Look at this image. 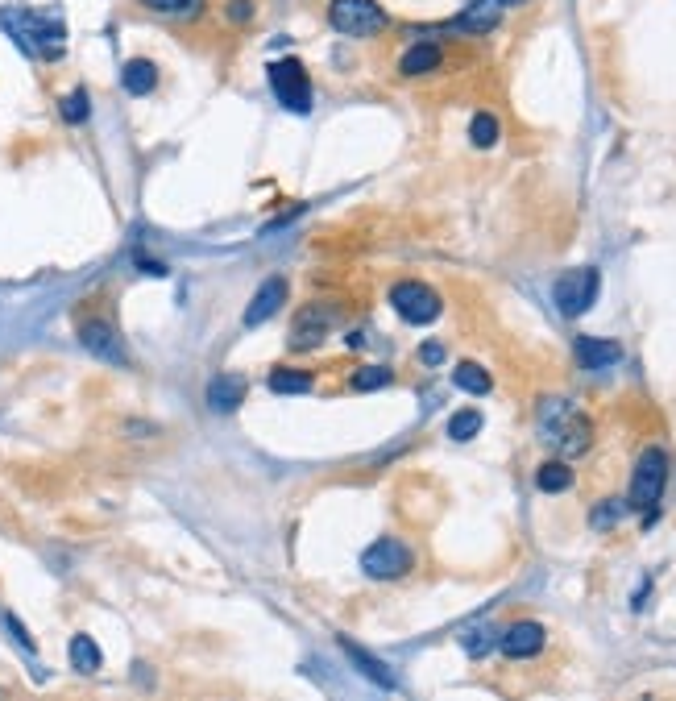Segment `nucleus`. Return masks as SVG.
Wrapping results in <instances>:
<instances>
[{
	"mask_svg": "<svg viewBox=\"0 0 676 701\" xmlns=\"http://www.w3.org/2000/svg\"><path fill=\"white\" fill-rule=\"evenodd\" d=\"M0 25L5 34L30 54V59H63V21H54L46 13H0Z\"/></svg>",
	"mask_w": 676,
	"mask_h": 701,
	"instance_id": "1",
	"label": "nucleus"
},
{
	"mask_svg": "<svg viewBox=\"0 0 676 701\" xmlns=\"http://www.w3.org/2000/svg\"><path fill=\"white\" fill-rule=\"evenodd\" d=\"M540 436L565 457H585L589 448V419L565 403V399H544L540 403Z\"/></svg>",
	"mask_w": 676,
	"mask_h": 701,
	"instance_id": "2",
	"label": "nucleus"
},
{
	"mask_svg": "<svg viewBox=\"0 0 676 701\" xmlns=\"http://www.w3.org/2000/svg\"><path fill=\"white\" fill-rule=\"evenodd\" d=\"M664 486H668V457H664V448H643V457L631 473V490H627V507L643 511L647 527L656 523V507H660V498H664Z\"/></svg>",
	"mask_w": 676,
	"mask_h": 701,
	"instance_id": "3",
	"label": "nucleus"
},
{
	"mask_svg": "<svg viewBox=\"0 0 676 701\" xmlns=\"http://www.w3.org/2000/svg\"><path fill=\"white\" fill-rule=\"evenodd\" d=\"M328 25L345 38H374L390 25V17H386V9L378 5V0H332Z\"/></svg>",
	"mask_w": 676,
	"mask_h": 701,
	"instance_id": "4",
	"label": "nucleus"
},
{
	"mask_svg": "<svg viewBox=\"0 0 676 701\" xmlns=\"http://www.w3.org/2000/svg\"><path fill=\"white\" fill-rule=\"evenodd\" d=\"M598 291H602V274H598L594 266H577V270H565V274L556 278V287H552V295H556V307H560V316H565V320H577V316H585L589 307H594Z\"/></svg>",
	"mask_w": 676,
	"mask_h": 701,
	"instance_id": "5",
	"label": "nucleus"
},
{
	"mask_svg": "<svg viewBox=\"0 0 676 701\" xmlns=\"http://www.w3.org/2000/svg\"><path fill=\"white\" fill-rule=\"evenodd\" d=\"M390 307H394V312H399L407 324H415V328L436 324L440 312H444L440 295H436L428 283H415V278H407V283H394V287H390Z\"/></svg>",
	"mask_w": 676,
	"mask_h": 701,
	"instance_id": "6",
	"label": "nucleus"
},
{
	"mask_svg": "<svg viewBox=\"0 0 676 701\" xmlns=\"http://www.w3.org/2000/svg\"><path fill=\"white\" fill-rule=\"evenodd\" d=\"M266 75H270V88H274L278 104L291 112H312V79H307L299 59H278V63H270Z\"/></svg>",
	"mask_w": 676,
	"mask_h": 701,
	"instance_id": "7",
	"label": "nucleus"
},
{
	"mask_svg": "<svg viewBox=\"0 0 676 701\" xmlns=\"http://www.w3.org/2000/svg\"><path fill=\"white\" fill-rule=\"evenodd\" d=\"M411 548L403 540H374L370 548L361 552V569L365 577H374V581H399L411 573Z\"/></svg>",
	"mask_w": 676,
	"mask_h": 701,
	"instance_id": "8",
	"label": "nucleus"
},
{
	"mask_svg": "<svg viewBox=\"0 0 676 701\" xmlns=\"http://www.w3.org/2000/svg\"><path fill=\"white\" fill-rule=\"evenodd\" d=\"M75 332H79V345L88 349V353H96L100 361H125V341H121V332L112 328V320H104V316H83L79 324H75Z\"/></svg>",
	"mask_w": 676,
	"mask_h": 701,
	"instance_id": "9",
	"label": "nucleus"
},
{
	"mask_svg": "<svg viewBox=\"0 0 676 701\" xmlns=\"http://www.w3.org/2000/svg\"><path fill=\"white\" fill-rule=\"evenodd\" d=\"M287 291H291V283L283 274H274V278H266V283L253 291V299H249V307H245V316H241V324L245 328H258V324H266L270 316H278L283 312V303H287Z\"/></svg>",
	"mask_w": 676,
	"mask_h": 701,
	"instance_id": "10",
	"label": "nucleus"
},
{
	"mask_svg": "<svg viewBox=\"0 0 676 701\" xmlns=\"http://www.w3.org/2000/svg\"><path fill=\"white\" fill-rule=\"evenodd\" d=\"M544 627L540 623H531V619H519L511 623L502 635H498V648L506 660H531V656H540L544 652Z\"/></svg>",
	"mask_w": 676,
	"mask_h": 701,
	"instance_id": "11",
	"label": "nucleus"
},
{
	"mask_svg": "<svg viewBox=\"0 0 676 701\" xmlns=\"http://www.w3.org/2000/svg\"><path fill=\"white\" fill-rule=\"evenodd\" d=\"M577 366L581 370H606L614 361H623V345L618 341H602V336H577Z\"/></svg>",
	"mask_w": 676,
	"mask_h": 701,
	"instance_id": "12",
	"label": "nucleus"
},
{
	"mask_svg": "<svg viewBox=\"0 0 676 701\" xmlns=\"http://www.w3.org/2000/svg\"><path fill=\"white\" fill-rule=\"evenodd\" d=\"M245 378L241 374H216L212 386H208V407L216 415H233L241 403H245Z\"/></svg>",
	"mask_w": 676,
	"mask_h": 701,
	"instance_id": "13",
	"label": "nucleus"
},
{
	"mask_svg": "<svg viewBox=\"0 0 676 701\" xmlns=\"http://www.w3.org/2000/svg\"><path fill=\"white\" fill-rule=\"evenodd\" d=\"M341 652H345V660H349V664H353V668H357V672H361V677L370 681V685H378V689H386V693L394 689V672H390L382 660H374V656L365 652V648H357L353 639H345V635H341Z\"/></svg>",
	"mask_w": 676,
	"mask_h": 701,
	"instance_id": "14",
	"label": "nucleus"
},
{
	"mask_svg": "<svg viewBox=\"0 0 676 701\" xmlns=\"http://www.w3.org/2000/svg\"><path fill=\"white\" fill-rule=\"evenodd\" d=\"M440 59H444V50H440L436 42H415V46L403 50L399 71H403V75H428V71L440 67Z\"/></svg>",
	"mask_w": 676,
	"mask_h": 701,
	"instance_id": "15",
	"label": "nucleus"
},
{
	"mask_svg": "<svg viewBox=\"0 0 676 701\" xmlns=\"http://www.w3.org/2000/svg\"><path fill=\"white\" fill-rule=\"evenodd\" d=\"M498 0H473V5L453 21L457 30H469V34H490L494 25H498Z\"/></svg>",
	"mask_w": 676,
	"mask_h": 701,
	"instance_id": "16",
	"label": "nucleus"
},
{
	"mask_svg": "<svg viewBox=\"0 0 676 701\" xmlns=\"http://www.w3.org/2000/svg\"><path fill=\"white\" fill-rule=\"evenodd\" d=\"M121 83L129 96H150L158 88V67L150 59H129L125 71H121Z\"/></svg>",
	"mask_w": 676,
	"mask_h": 701,
	"instance_id": "17",
	"label": "nucleus"
},
{
	"mask_svg": "<svg viewBox=\"0 0 676 701\" xmlns=\"http://www.w3.org/2000/svg\"><path fill=\"white\" fill-rule=\"evenodd\" d=\"M461 648L473 656V660H482L490 652H498V627L494 623H473L461 631Z\"/></svg>",
	"mask_w": 676,
	"mask_h": 701,
	"instance_id": "18",
	"label": "nucleus"
},
{
	"mask_svg": "<svg viewBox=\"0 0 676 701\" xmlns=\"http://www.w3.org/2000/svg\"><path fill=\"white\" fill-rule=\"evenodd\" d=\"M104 656H100V643L92 635H75L71 639V668L79 672V677H92V672H100Z\"/></svg>",
	"mask_w": 676,
	"mask_h": 701,
	"instance_id": "19",
	"label": "nucleus"
},
{
	"mask_svg": "<svg viewBox=\"0 0 676 701\" xmlns=\"http://www.w3.org/2000/svg\"><path fill=\"white\" fill-rule=\"evenodd\" d=\"M535 486L544 494H565V490H573V469L565 461H544L535 469Z\"/></svg>",
	"mask_w": 676,
	"mask_h": 701,
	"instance_id": "20",
	"label": "nucleus"
},
{
	"mask_svg": "<svg viewBox=\"0 0 676 701\" xmlns=\"http://www.w3.org/2000/svg\"><path fill=\"white\" fill-rule=\"evenodd\" d=\"M312 382H316L312 370H287V366H278L270 374V390H274V395H307Z\"/></svg>",
	"mask_w": 676,
	"mask_h": 701,
	"instance_id": "21",
	"label": "nucleus"
},
{
	"mask_svg": "<svg viewBox=\"0 0 676 701\" xmlns=\"http://www.w3.org/2000/svg\"><path fill=\"white\" fill-rule=\"evenodd\" d=\"M137 5L150 9V13H162V17L195 21V17H204V5H208V0H137Z\"/></svg>",
	"mask_w": 676,
	"mask_h": 701,
	"instance_id": "22",
	"label": "nucleus"
},
{
	"mask_svg": "<svg viewBox=\"0 0 676 701\" xmlns=\"http://www.w3.org/2000/svg\"><path fill=\"white\" fill-rule=\"evenodd\" d=\"M453 382L465 390V395H490L494 390V378L477 366V361H461V366L453 370Z\"/></svg>",
	"mask_w": 676,
	"mask_h": 701,
	"instance_id": "23",
	"label": "nucleus"
},
{
	"mask_svg": "<svg viewBox=\"0 0 676 701\" xmlns=\"http://www.w3.org/2000/svg\"><path fill=\"white\" fill-rule=\"evenodd\" d=\"M469 142L477 150H490L498 142V117H494V112H477V117L469 121Z\"/></svg>",
	"mask_w": 676,
	"mask_h": 701,
	"instance_id": "24",
	"label": "nucleus"
},
{
	"mask_svg": "<svg viewBox=\"0 0 676 701\" xmlns=\"http://www.w3.org/2000/svg\"><path fill=\"white\" fill-rule=\"evenodd\" d=\"M394 382V374L386 370V366H361V370H353V378H349V386L353 390H382V386H390Z\"/></svg>",
	"mask_w": 676,
	"mask_h": 701,
	"instance_id": "25",
	"label": "nucleus"
},
{
	"mask_svg": "<svg viewBox=\"0 0 676 701\" xmlns=\"http://www.w3.org/2000/svg\"><path fill=\"white\" fill-rule=\"evenodd\" d=\"M59 112H63V121H67V125H83V121L92 117V100H88V92H83V88H75L71 96H63Z\"/></svg>",
	"mask_w": 676,
	"mask_h": 701,
	"instance_id": "26",
	"label": "nucleus"
},
{
	"mask_svg": "<svg viewBox=\"0 0 676 701\" xmlns=\"http://www.w3.org/2000/svg\"><path fill=\"white\" fill-rule=\"evenodd\" d=\"M477 432H482V411H457L448 419V436L453 440H473Z\"/></svg>",
	"mask_w": 676,
	"mask_h": 701,
	"instance_id": "27",
	"label": "nucleus"
},
{
	"mask_svg": "<svg viewBox=\"0 0 676 701\" xmlns=\"http://www.w3.org/2000/svg\"><path fill=\"white\" fill-rule=\"evenodd\" d=\"M623 515H627V502L623 498H606V502H598V507H594V527L598 531H610Z\"/></svg>",
	"mask_w": 676,
	"mask_h": 701,
	"instance_id": "28",
	"label": "nucleus"
},
{
	"mask_svg": "<svg viewBox=\"0 0 676 701\" xmlns=\"http://www.w3.org/2000/svg\"><path fill=\"white\" fill-rule=\"evenodd\" d=\"M5 627L13 631V639L21 643V648H25V652H34V639H30V635H25V627H21L17 619H13V614H5Z\"/></svg>",
	"mask_w": 676,
	"mask_h": 701,
	"instance_id": "29",
	"label": "nucleus"
},
{
	"mask_svg": "<svg viewBox=\"0 0 676 701\" xmlns=\"http://www.w3.org/2000/svg\"><path fill=\"white\" fill-rule=\"evenodd\" d=\"M419 361H424V366H440V361H444V345L428 341L424 349H419Z\"/></svg>",
	"mask_w": 676,
	"mask_h": 701,
	"instance_id": "30",
	"label": "nucleus"
},
{
	"mask_svg": "<svg viewBox=\"0 0 676 701\" xmlns=\"http://www.w3.org/2000/svg\"><path fill=\"white\" fill-rule=\"evenodd\" d=\"M249 13H253L249 0H233V5H229V17H233L237 25H245V21H249Z\"/></svg>",
	"mask_w": 676,
	"mask_h": 701,
	"instance_id": "31",
	"label": "nucleus"
},
{
	"mask_svg": "<svg viewBox=\"0 0 676 701\" xmlns=\"http://www.w3.org/2000/svg\"><path fill=\"white\" fill-rule=\"evenodd\" d=\"M498 5H527V0H498Z\"/></svg>",
	"mask_w": 676,
	"mask_h": 701,
	"instance_id": "32",
	"label": "nucleus"
}]
</instances>
